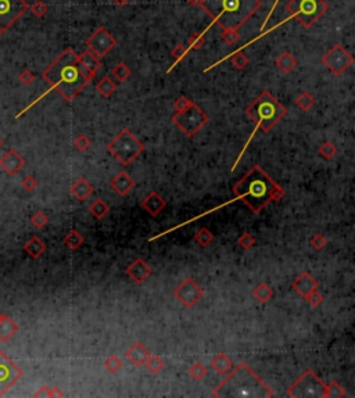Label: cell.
<instances>
[{"label":"cell","instance_id":"obj_39","mask_svg":"<svg viewBox=\"0 0 355 398\" xmlns=\"http://www.w3.org/2000/svg\"><path fill=\"white\" fill-rule=\"evenodd\" d=\"M103 366H104V368H106V369H107L110 373H118V372L122 369L124 364H122V359H121L120 357H117V355H111V357H108L107 359H104Z\"/></svg>","mask_w":355,"mask_h":398},{"label":"cell","instance_id":"obj_9","mask_svg":"<svg viewBox=\"0 0 355 398\" xmlns=\"http://www.w3.org/2000/svg\"><path fill=\"white\" fill-rule=\"evenodd\" d=\"M290 398H323L325 383L312 369H305L302 375L287 389Z\"/></svg>","mask_w":355,"mask_h":398},{"label":"cell","instance_id":"obj_20","mask_svg":"<svg viewBox=\"0 0 355 398\" xmlns=\"http://www.w3.org/2000/svg\"><path fill=\"white\" fill-rule=\"evenodd\" d=\"M150 351L142 344L141 341H135L134 344L131 345L127 351H125V358L129 361V364H132L135 368H141L144 365V362L147 361V358L150 357Z\"/></svg>","mask_w":355,"mask_h":398},{"label":"cell","instance_id":"obj_14","mask_svg":"<svg viewBox=\"0 0 355 398\" xmlns=\"http://www.w3.org/2000/svg\"><path fill=\"white\" fill-rule=\"evenodd\" d=\"M21 378L22 371L3 351H0V396H3Z\"/></svg>","mask_w":355,"mask_h":398},{"label":"cell","instance_id":"obj_30","mask_svg":"<svg viewBox=\"0 0 355 398\" xmlns=\"http://www.w3.org/2000/svg\"><path fill=\"white\" fill-rule=\"evenodd\" d=\"M89 212L92 214V216H93L94 219H99V221H100V219H103V218L110 212V205H108L104 200L97 199V200H94V201L89 205Z\"/></svg>","mask_w":355,"mask_h":398},{"label":"cell","instance_id":"obj_33","mask_svg":"<svg viewBox=\"0 0 355 398\" xmlns=\"http://www.w3.org/2000/svg\"><path fill=\"white\" fill-rule=\"evenodd\" d=\"M294 103L301 111H309L311 108L315 106V97L311 93H308V92H301L300 95L295 97Z\"/></svg>","mask_w":355,"mask_h":398},{"label":"cell","instance_id":"obj_28","mask_svg":"<svg viewBox=\"0 0 355 398\" xmlns=\"http://www.w3.org/2000/svg\"><path fill=\"white\" fill-rule=\"evenodd\" d=\"M96 90L104 99H108L117 90V83H115V81H113V78L104 76V78H101L100 81L96 83Z\"/></svg>","mask_w":355,"mask_h":398},{"label":"cell","instance_id":"obj_23","mask_svg":"<svg viewBox=\"0 0 355 398\" xmlns=\"http://www.w3.org/2000/svg\"><path fill=\"white\" fill-rule=\"evenodd\" d=\"M24 251L27 253L28 257L29 258H32V260H36V258H39L45 251H46V243L40 239V237L38 236H32L29 240H28L27 243L24 244Z\"/></svg>","mask_w":355,"mask_h":398},{"label":"cell","instance_id":"obj_5","mask_svg":"<svg viewBox=\"0 0 355 398\" xmlns=\"http://www.w3.org/2000/svg\"><path fill=\"white\" fill-rule=\"evenodd\" d=\"M244 113H246V115H247L250 120H253V121L255 122V127L254 129L251 131L250 137L247 139V142L244 144V147L241 149V151L239 153V155H237L236 161L233 162V167L230 169L232 172L237 168V165H239V162L241 161V158H243V155L246 153V150L248 149V146H250L251 142H253V139H254L257 131L261 129L262 132L268 133L269 131L274 128L278 122L282 121V118H283L284 115L287 114V110H286V107L282 104L281 101L276 99L275 96L272 95V92L264 90L261 95L258 96V97H257V99H255V100L246 108V110H244Z\"/></svg>","mask_w":355,"mask_h":398},{"label":"cell","instance_id":"obj_44","mask_svg":"<svg viewBox=\"0 0 355 398\" xmlns=\"http://www.w3.org/2000/svg\"><path fill=\"white\" fill-rule=\"evenodd\" d=\"M31 223L34 225L36 229H43L49 223V216L43 211H36L34 215L31 216Z\"/></svg>","mask_w":355,"mask_h":398},{"label":"cell","instance_id":"obj_21","mask_svg":"<svg viewBox=\"0 0 355 398\" xmlns=\"http://www.w3.org/2000/svg\"><path fill=\"white\" fill-rule=\"evenodd\" d=\"M141 207L150 216H158L161 214V211L167 207V201L157 192L153 190V192H150L147 196L142 200Z\"/></svg>","mask_w":355,"mask_h":398},{"label":"cell","instance_id":"obj_2","mask_svg":"<svg viewBox=\"0 0 355 398\" xmlns=\"http://www.w3.org/2000/svg\"><path fill=\"white\" fill-rule=\"evenodd\" d=\"M42 78L50 85V88L42 96H39L34 103L24 108L20 114L15 115V120L21 118L27 113L28 110L34 107L36 103H39L45 96H47L52 90H56L59 95L68 103L74 101L76 96L79 95L83 89L92 81L86 74L82 71L79 63H78V54L75 53L74 49L68 48L42 72Z\"/></svg>","mask_w":355,"mask_h":398},{"label":"cell","instance_id":"obj_47","mask_svg":"<svg viewBox=\"0 0 355 398\" xmlns=\"http://www.w3.org/2000/svg\"><path fill=\"white\" fill-rule=\"evenodd\" d=\"M309 244H311V247H314L316 251H321V250H323L326 246H328V239L323 236L322 233H315V235H312L311 239H309Z\"/></svg>","mask_w":355,"mask_h":398},{"label":"cell","instance_id":"obj_43","mask_svg":"<svg viewBox=\"0 0 355 398\" xmlns=\"http://www.w3.org/2000/svg\"><path fill=\"white\" fill-rule=\"evenodd\" d=\"M29 10H31L32 15H35L36 18H42V17H45L47 11H49V7H47V4L45 1L36 0L34 4L29 6Z\"/></svg>","mask_w":355,"mask_h":398},{"label":"cell","instance_id":"obj_55","mask_svg":"<svg viewBox=\"0 0 355 398\" xmlns=\"http://www.w3.org/2000/svg\"><path fill=\"white\" fill-rule=\"evenodd\" d=\"M1 317H3V314H0V319H1Z\"/></svg>","mask_w":355,"mask_h":398},{"label":"cell","instance_id":"obj_26","mask_svg":"<svg viewBox=\"0 0 355 398\" xmlns=\"http://www.w3.org/2000/svg\"><path fill=\"white\" fill-rule=\"evenodd\" d=\"M275 66L281 69L283 74H290L298 66V61L290 52H283L275 60Z\"/></svg>","mask_w":355,"mask_h":398},{"label":"cell","instance_id":"obj_32","mask_svg":"<svg viewBox=\"0 0 355 398\" xmlns=\"http://www.w3.org/2000/svg\"><path fill=\"white\" fill-rule=\"evenodd\" d=\"M346 396L347 393L339 382L333 380L328 385H325V397L323 398H344Z\"/></svg>","mask_w":355,"mask_h":398},{"label":"cell","instance_id":"obj_19","mask_svg":"<svg viewBox=\"0 0 355 398\" xmlns=\"http://www.w3.org/2000/svg\"><path fill=\"white\" fill-rule=\"evenodd\" d=\"M135 186H136V182L134 181V178H131V175L125 171H120L110 181V188L121 197L128 196L135 189Z\"/></svg>","mask_w":355,"mask_h":398},{"label":"cell","instance_id":"obj_38","mask_svg":"<svg viewBox=\"0 0 355 398\" xmlns=\"http://www.w3.org/2000/svg\"><path fill=\"white\" fill-rule=\"evenodd\" d=\"M34 397H46V398L64 397V393L61 392L59 387H47V386H43V387H40L39 390L35 393Z\"/></svg>","mask_w":355,"mask_h":398},{"label":"cell","instance_id":"obj_52","mask_svg":"<svg viewBox=\"0 0 355 398\" xmlns=\"http://www.w3.org/2000/svg\"><path fill=\"white\" fill-rule=\"evenodd\" d=\"M113 1H114L115 4H117V6H127L128 3H129V1H131V0H113Z\"/></svg>","mask_w":355,"mask_h":398},{"label":"cell","instance_id":"obj_17","mask_svg":"<svg viewBox=\"0 0 355 398\" xmlns=\"http://www.w3.org/2000/svg\"><path fill=\"white\" fill-rule=\"evenodd\" d=\"M0 167L6 174H8L10 176H14L25 167V160L17 150L10 149L6 154L0 158Z\"/></svg>","mask_w":355,"mask_h":398},{"label":"cell","instance_id":"obj_46","mask_svg":"<svg viewBox=\"0 0 355 398\" xmlns=\"http://www.w3.org/2000/svg\"><path fill=\"white\" fill-rule=\"evenodd\" d=\"M90 144H92L90 139H89L86 135H83V133H80V135H78L76 137H75L74 147L78 150V151H80V153H85V151H87L89 147H90Z\"/></svg>","mask_w":355,"mask_h":398},{"label":"cell","instance_id":"obj_13","mask_svg":"<svg viewBox=\"0 0 355 398\" xmlns=\"http://www.w3.org/2000/svg\"><path fill=\"white\" fill-rule=\"evenodd\" d=\"M117 46V39L108 32L106 28H97L86 39V48L99 59L106 57Z\"/></svg>","mask_w":355,"mask_h":398},{"label":"cell","instance_id":"obj_49","mask_svg":"<svg viewBox=\"0 0 355 398\" xmlns=\"http://www.w3.org/2000/svg\"><path fill=\"white\" fill-rule=\"evenodd\" d=\"M21 186H22V189L27 190V192H35V190L38 189V186H39V183H38V181H36V178L32 175H28L25 176V178H22V181H21Z\"/></svg>","mask_w":355,"mask_h":398},{"label":"cell","instance_id":"obj_48","mask_svg":"<svg viewBox=\"0 0 355 398\" xmlns=\"http://www.w3.org/2000/svg\"><path fill=\"white\" fill-rule=\"evenodd\" d=\"M192 103H193V100L188 99L186 96H179V97L174 101L172 107H174L175 113H182V111H185Z\"/></svg>","mask_w":355,"mask_h":398},{"label":"cell","instance_id":"obj_15","mask_svg":"<svg viewBox=\"0 0 355 398\" xmlns=\"http://www.w3.org/2000/svg\"><path fill=\"white\" fill-rule=\"evenodd\" d=\"M125 273L134 283L142 284L153 275V269L144 260L138 257L125 268Z\"/></svg>","mask_w":355,"mask_h":398},{"label":"cell","instance_id":"obj_50","mask_svg":"<svg viewBox=\"0 0 355 398\" xmlns=\"http://www.w3.org/2000/svg\"><path fill=\"white\" fill-rule=\"evenodd\" d=\"M18 79H20V82L22 85L29 86V85L35 81V74L31 71V69H24V71H21L20 75H18Z\"/></svg>","mask_w":355,"mask_h":398},{"label":"cell","instance_id":"obj_18","mask_svg":"<svg viewBox=\"0 0 355 398\" xmlns=\"http://www.w3.org/2000/svg\"><path fill=\"white\" fill-rule=\"evenodd\" d=\"M78 63H79L82 71L90 79H93L96 74L99 72V69L103 67V63L100 61V59L96 54L92 53L90 50H87V49L83 50L80 54H78Z\"/></svg>","mask_w":355,"mask_h":398},{"label":"cell","instance_id":"obj_45","mask_svg":"<svg viewBox=\"0 0 355 398\" xmlns=\"http://www.w3.org/2000/svg\"><path fill=\"white\" fill-rule=\"evenodd\" d=\"M221 38L225 43L232 46L240 39V34H239V29H222Z\"/></svg>","mask_w":355,"mask_h":398},{"label":"cell","instance_id":"obj_11","mask_svg":"<svg viewBox=\"0 0 355 398\" xmlns=\"http://www.w3.org/2000/svg\"><path fill=\"white\" fill-rule=\"evenodd\" d=\"M29 10L25 0H0V35Z\"/></svg>","mask_w":355,"mask_h":398},{"label":"cell","instance_id":"obj_3","mask_svg":"<svg viewBox=\"0 0 355 398\" xmlns=\"http://www.w3.org/2000/svg\"><path fill=\"white\" fill-rule=\"evenodd\" d=\"M213 396L216 398H272L275 393L248 364L240 362L215 387Z\"/></svg>","mask_w":355,"mask_h":398},{"label":"cell","instance_id":"obj_10","mask_svg":"<svg viewBox=\"0 0 355 398\" xmlns=\"http://www.w3.org/2000/svg\"><path fill=\"white\" fill-rule=\"evenodd\" d=\"M322 64L333 75L342 76L354 64V57L342 45H335L322 57Z\"/></svg>","mask_w":355,"mask_h":398},{"label":"cell","instance_id":"obj_4","mask_svg":"<svg viewBox=\"0 0 355 398\" xmlns=\"http://www.w3.org/2000/svg\"><path fill=\"white\" fill-rule=\"evenodd\" d=\"M199 6L222 29H239L261 8V0H201Z\"/></svg>","mask_w":355,"mask_h":398},{"label":"cell","instance_id":"obj_37","mask_svg":"<svg viewBox=\"0 0 355 398\" xmlns=\"http://www.w3.org/2000/svg\"><path fill=\"white\" fill-rule=\"evenodd\" d=\"M188 48L185 46V45H176L172 50H171V56L174 57V64H172V67L169 68V69H167V74H169L172 69H174L176 66H178V63H181L185 57H186V54H188Z\"/></svg>","mask_w":355,"mask_h":398},{"label":"cell","instance_id":"obj_35","mask_svg":"<svg viewBox=\"0 0 355 398\" xmlns=\"http://www.w3.org/2000/svg\"><path fill=\"white\" fill-rule=\"evenodd\" d=\"M111 74H113V78H115V81L122 83V82L128 81V78L132 75V71H131V68L128 67L125 63H118L114 67Z\"/></svg>","mask_w":355,"mask_h":398},{"label":"cell","instance_id":"obj_27","mask_svg":"<svg viewBox=\"0 0 355 398\" xmlns=\"http://www.w3.org/2000/svg\"><path fill=\"white\" fill-rule=\"evenodd\" d=\"M274 296H275L274 289L268 283H265V282H261V283L257 284L255 289L253 290V297L260 304H267L274 298Z\"/></svg>","mask_w":355,"mask_h":398},{"label":"cell","instance_id":"obj_24","mask_svg":"<svg viewBox=\"0 0 355 398\" xmlns=\"http://www.w3.org/2000/svg\"><path fill=\"white\" fill-rule=\"evenodd\" d=\"M20 331L18 325L14 322L10 317H7L3 314V317L0 319V341L6 343L10 338L13 337L17 332Z\"/></svg>","mask_w":355,"mask_h":398},{"label":"cell","instance_id":"obj_7","mask_svg":"<svg viewBox=\"0 0 355 398\" xmlns=\"http://www.w3.org/2000/svg\"><path fill=\"white\" fill-rule=\"evenodd\" d=\"M288 17L298 20L304 28H311L328 13L326 0H290L286 4Z\"/></svg>","mask_w":355,"mask_h":398},{"label":"cell","instance_id":"obj_54","mask_svg":"<svg viewBox=\"0 0 355 398\" xmlns=\"http://www.w3.org/2000/svg\"><path fill=\"white\" fill-rule=\"evenodd\" d=\"M3 147V140H1V137H0V149Z\"/></svg>","mask_w":355,"mask_h":398},{"label":"cell","instance_id":"obj_41","mask_svg":"<svg viewBox=\"0 0 355 398\" xmlns=\"http://www.w3.org/2000/svg\"><path fill=\"white\" fill-rule=\"evenodd\" d=\"M255 243H257V240H255V237L253 236L250 232H244V233H241L240 236L237 237V244H239L240 249H243L244 251L253 249L255 246Z\"/></svg>","mask_w":355,"mask_h":398},{"label":"cell","instance_id":"obj_25","mask_svg":"<svg viewBox=\"0 0 355 398\" xmlns=\"http://www.w3.org/2000/svg\"><path fill=\"white\" fill-rule=\"evenodd\" d=\"M211 366H213V369H214L218 375H221V376H223V375H226V373H229V372L233 369V361L229 358V355H226V354H216L213 359H211Z\"/></svg>","mask_w":355,"mask_h":398},{"label":"cell","instance_id":"obj_53","mask_svg":"<svg viewBox=\"0 0 355 398\" xmlns=\"http://www.w3.org/2000/svg\"><path fill=\"white\" fill-rule=\"evenodd\" d=\"M185 1H188L189 4H192V6H197V4L201 3V0H185Z\"/></svg>","mask_w":355,"mask_h":398},{"label":"cell","instance_id":"obj_6","mask_svg":"<svg viewBox=\"0 0 355 398\" xmlns=\"http://www.w3.org/2000/svg\"><path fill=\"white\" fill-rule=\"evenodd\" d=\"M106 150L121 165L128 167L144 151V144L132 133L131 129L124 128L108 143Z\"/></svg>","mask_w":355,"mask_h":398},{"label":"cell","instance_id":"obj_1","mask_svg":"<svg viewBox=\"0 0 355 398\" xmlns=\"http://www.w3.org/2000/svg\"><path fill=\"white\" fill-rule=\"evenodd\" d=\"M232 192L236 195L235 199L228 200L226 202H222V204L216 205L214 208H210L208 211H204L203 214H199V215L193 216V218H190V219L185 221V222L179 223V225H175V226L164 230V232H161L158 235H154V236H151L148 239V242H155V240H158L161 237L167 236V235L172 233L175 230L182 229L183 226H186L189 223L196 222L200 218L210 215V214H213L215 211L226 207V205L232 204V202H246V205L253 211V214L260 215L262 212V209L265 208L269 202H279L283 197L286 196V190L283 189L279 183H276L271 178V175L267 174L258 164L253 165L247 171V174L243 176L239 182H236L232 186Z\"/></svg>","mask_w":355,"mask_h":398},{"label":"cell","instance_id":"obj_40","mask_svg":"<svg viewBox=\"0 0 355 398\" xmlns=\"http://www.w3.org/2000/svg\"><path fill=\"white\" fill-rule=\"evenodd\" d=\"M206 45V31L201 34H195L189 38L188 42V50H200L203 46Z\"/></svg>","mask_w":355,"mask_h":398},{"label":"cell","instance_id":"obj_12","mask_svg":"<svg viewBox=\"0 0 355 398\" xmlns=\"http://www.w3.org/2000/svg\"><path fill=\"white\" fill-rule=\"evenodd\" d=\"M174 297L185 307V308H193L196 304L204 297V289L200 284L196 283L193 277H185L182 283L174 289Z\"/></svg>","mask_w":355,"mask_h":398},{"label":"cell","instance_id":"obj_36","mask_svg":"<svg viewBox=\"0 0 355 398\" xmlns=\"http://www.w3.org/2000/svg\"><path fill=\"white\" fill-rule=\"evenodd\" d=\"M318 153H319V155H321L323 160L330 161V160H333L336 155H337L339 149H337V146H336L333 142H325L321 144V147L318 150Z\"/></svg>","mask_w":355,"mask_h":398},{"label":"cell","instance_id":"obj_22","mask_svg":"<svg viewBox=\"0 0 355 398\" xmlns=\"http://www.w3.org/2000/svg\"><path fill=\"white\" fill-rule=\"evenodd\" d=\"M71 195L78 200V201H86L89 197L93 195L94 188L93 185L87 182L85 178H78L72 185H71Z\"/></svg>","mask_w":355,"mask_h":398},{"label":"cell","instance_id":"obj_29","mask_svg":"<svg viewBox=\"0 0 355 398\" xmlns=\"http://www.w3.org/2000/svg\"><path fill=\"white\" fill-rule=\"evenodd\" d=\"M63 243L67 246L68 249L72 250V251H76L79 249L82 244L85 243V237L80 235L78 230L71 229L68 232L66 236L63 237Z\"/></svg>","mask_w":355,"mask_h":398},{"label":"cell","instance_id":"obj_31","mask_svg":"<svg viewBox=\"0 0 355 398\" xmlns=\"http://www.w3.org/2000/svg\"><path fill=\"white\" fill-rule=\"evenodd\" d=\"M195 242L200 247H203V249H206V247H208L210 244L214 242V233L211 232V230H208L207 228H200V229L197 230L195 233Z\"/></svg>","mask_w":355,"mask_h":398},{"label":"cell","instance_id":"obj_42","mask_svg":"<svg viewBox=\"0 0 355 398\" xmlns=\"http://www.w3.org/2000/svg\"><path fill=\"white\" fill-rule=\"evenodd\" d=\"M188 373L192 376V378L195 379V380H201V379L206 378V375H207V368L204 366V364H201V362H195V364L192 365L190 368L188 369Z\"/></svg>","mask_w":355,"mask_h":398},{"label":"cell","instance_id":"obj_34","mask_svg":"<svg viewBox=\"0 0 355 398\" xmlns=\"http://www.w3.org/2000/svg\"><path fill=\"white\" fill-rule=\"evenodd\" d=\"M144 366L147 368V371L150 372V373H153V375H158V373H161V372L164 371V368H165V362H164V359L161 357H158V355H153V354H150V357L147 358V361L144 362Z\"/></svg>","mask_w":355,"mask_h":398},{"label":"cell","instance_id":"obj_8","mask_svg":"<svg viewBox=\"0 0 355 398\" xmlns=\"http://www.w3.org/2000/svg\"><path fill=\"white\" fill-rule=\"evenodd\" d=\"M171 120L186 137H195L210 121L208 114L195 101L182 113H174Z\"/></svg>","mask_w":355,"mask_h":398},{"label":"cell","instance_id":"obj_51","mask_svg":"<svg viewBox=\"0 0 355 398\" xmlns=\"http://www.w3.org/2000/svg\"><path fill=\"white\" fill-rule=\"evenodd\" d=\"M323 300H325V297L322 296L319 291L316 290V291H314V293H312V294H311V296H309V297L307 298L305 301H307V303H308L309 305H311V307H314V308H318V307H319V305H321V304L323 303Z\"/></svg>","mask_w":355,"mask_h":398},{"label":"cell","instance_id":"obj_16","mask_svg":"<svg viewBox=\"0 0 355 398\" xmlns=\"http://www.w3.org/2000/svg\"><path fill=\"white\" fill-rule=\"evenodd\" d=\"M291 287H293V290H294L300 297H302L304 300H307L314 291L318 290L319 284L316 282L315 277L312 276L309 272H302V273H300V275L293 280Z\"/></svg>","mask_w":355,"mask_h":398}]
</instances>
